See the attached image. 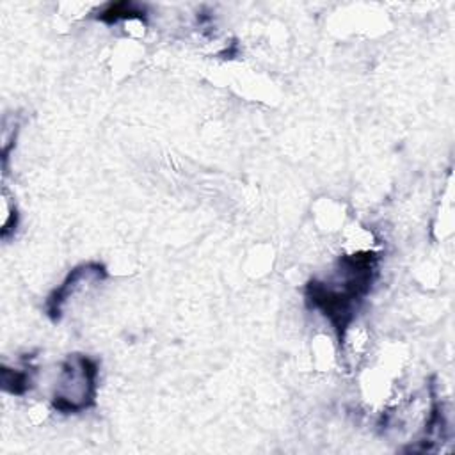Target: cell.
<instances>
[{
    "instance_id": "1",
    "label": "cell",
    "mask_w": 455,
    "mask_h": 455,
    "mask_svg": "<svg viewBox=\"0 0 455 455\" xmlns=\"http://www.w3.org/2000/svg\"><path fill=\"white\" fill-rule=\"evenodd\" d=\"M96 364L85 355H73L64 361L55 393L53 405L62 412H76L87 409L94 400Z\"/></svg>"
},
{
    "instance_id": "2",
    "label": "cell",
    "mask_w": 455,
    "mask_h": 455,
    "mask_svg": "<svg viewBox=\"0 0 455 455\" xmlns=\"http://www.w3.org/2000/svg\"><path fill=\"white\" fill-rule=\"evenodd\" d=\"M103 268L100 265H84L80 268H75L68 279L62 283V286L55 291L52 297V313H59L68 299L76 295L80 290L87 288V284H94L101 279Z\"/></svg>"
},
{
    "instance_id": "3",
    "label": "cell",
    "mask_w": 455,
    "mask_h": 455,
    "mask_svg": "<svg viewBox=\"0 0 455 455\" xmlns=\"http://www.w3.org/2000/svg\"><path fill=\"white\" fill-rule=\"evenodd\" d=\"M16 206L14 201L7 196V192L2 194V233L4 236L7 235L9 229L16 226Z\"/></svg>"
}]
</instances>
